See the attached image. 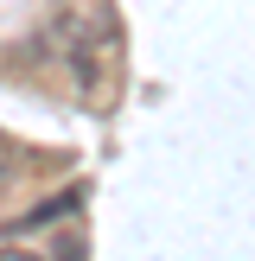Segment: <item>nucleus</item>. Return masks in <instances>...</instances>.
<instances>
[{"label":"nucleus","instance_id":"obj_1","mask_svg":"<svg viewBox=\"0 0 255 261\" xmlns=\"http://www.w3.org/2000/svg\"><path fill=\"white\" fill-rule=\"evenodd\" d=\"M76 204H83V191H58V198H45L38 211H26V217H19L13 229H38V223H51V217H70Z\"/></svg>","mask_w":255,"mask_h":261},{"label":"nucleus","instance_id":"obj_2","mask_svg":"<svg viewBox=\"0 0 255 261\" xmlns=\"http://www.w3.org/2000/svg\"><path fill=\"white\" fill-rule=\"evenodd\" d=\"M0 261H45V255H32V249H0Z\"/></svg>","mask_w":255,"mask_h":261},{"label":"nucleus","instance_id":"obj_3","mask_svg":"<svg viewBox=\"0 0 255 261\" xmlns=\"http://www.w3.org/2000/svg\"><path fill=\"white\" fill-rule=\"evenodd\" d=\"M0 185H7V166H0Z\"/></svg>","mask_w":255,"mask_h":261}]
</instances>
